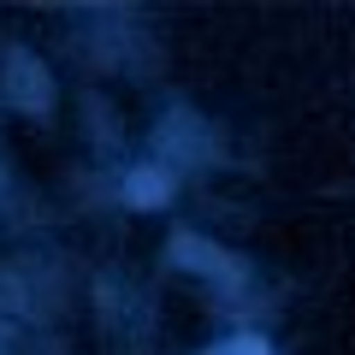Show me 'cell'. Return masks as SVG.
<instances>
[{"label":"cell","instance_id":"cell-1","mask_svg":"<svg viewBox=\"0 0 355 355\" xmlns=\"http://www.w3.org/2000/svg\"><path fill=\"white\" fill-rule=\"evenodd\" d=\"M130 202H137V207H160L166 202V178L160 172H137V178H130Z\"/></svg>","mask_w":355,"mask_h":355},{"label":"cell","instance_id":"cell-2","mask_svg":"<svg viewBox=\"0 0 355 355\" xmlns=\"http://www.w3.org/2000/svg\"><path fill=\"white\" fill-rule=\"evenodd\" d=\"M207 355H266V343L261 338H231V343H219V349H207Z\"/></svg>","mask_w":355,"mask_h":355}]
</instances>
